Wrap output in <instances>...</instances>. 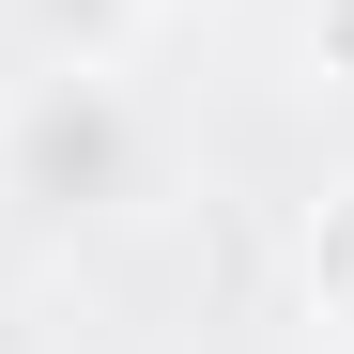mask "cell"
I'll return each mask as SVG.
<instances>
[{
	"label": "cell",
	"instance_id": "6da1fadb",
	"mask_svg": "<svg viewBox=\"0 0 354 354\" xmlns=\"http://www.w3.org/2000/svg\"><path fill=\"white\" fill-rule=\"evenodd\" d=\"M139 169H154V124H139L124 62H31L0 93V201L108 216V201H139Z\"/></svg>",
	"mask_w": 354,
	"mask_h": 354
},
{
	"label": "cell",
	"instance_id": "7a4b0ae2",
	"mask_svg": "<svg viewBox=\"0 0 354 354\" xmlns=\"http://www.w3.org/2000/svg\"><path fill=\"white\" fill-rule=\"evenodd\" d=\"M154 16V0H16L31 62H124V31Z\"/></svg>",
	"mask_w": 354,
	"mask_h": 354
},
{
	"label": "cell",
	"instance_id": "3957f363",
	"mask_svg": "<svg viewBox=\"0 0 354 354\" xmlns=\"http://www.w3.org/2000/svg\"><path fill=\"white\" fill-rule=\"evenodd\" d=\"M292 277H308V324H339L354 308V185L308 216V247H292Z\"/></svg>",
	"mask_w": 354,
	"mask_h": 354
},
{
	"label": "cell",
	"instance_id": "277c9868",
	"mask_svg": "<svg viewBox=\"0 0 354 354\" xmlns=\"http://www.w3.org/2000/svg\"><path fill=\"white\" fill-rule=\"evenodd\" d=\"M308 77L354 108V0H308Z\"/></svg>",
	"mask_w": 354,
	"mask_h": 354
},
{
	"label": "cell",
	"instance_id": "5b68a950",
	"mask_svg": "<svg viewBox=\"0 0 354 354\" xmlns=\"http://www.w3.org/2000/svg\"><path fill=\"white\" fill-rule=\"evenodd\" d=\"M308 354H354V308H339V324H308Z\"/></svg>",
	"mask_w": 354,
	"mask_h": 354
}]
</instances>
